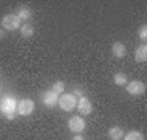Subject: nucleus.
Instances as JSON below:
<instances>
[{
    "instance_id": "nucleus-12",
    "label": "nucleus",
    "mask_w": 147,
    "mask_h": 140,
    "mask_svg": "<svg viewBox=\"0 0 147 140\" xmlns=\"http://www.w3.org/2000/svg\"><path fill=\"white\" fill-rule=\"evenodd\" d=\"M123 135H124V132H123V129L118 127V125H115V127H111V129L108 130V139L110 140H121Z\"/></svg>"
},
{
    "instance_id": "nucleus-9",
    "label": "nucleus",
    "mask_w": 147,
    "mask_h": 140,
    "mask_svg": "<svg viewBox=\"0 0 147 140\" xmlns=\"http://www.w3.org/2000/svg\"><path fill=\"white\" fill-rule=\"evenodd\" d=\"M57 99H59V96L56 93H53L51 90L42 94V103H44V106H47V108H54V106L57 104Z\"/></svg>"
},
{
    "instance_id": "nucleus-7",
    "label": "nucleus",
    "mask_w": 147,
    "mask_h": 140,
    "mask_svg": "<svg viewBox=\"0 0 147 140\" xmlns=\"http://www.w3.org/2000/svg\"><path fill=\"white\" fill-rule=\"evenodd\" d=\"M77 106H79V113L80 114H90L92 109H93L92 101H90L87 96H80V98L77 99Z\"/></svg>"
},
{
    "instance_id": "nucleus-11",
    "label": "nucleus",
    "mask_w": 147,
    "mask_h": 140,
    "mask_svg": "<svg viewBox=\"0 0 147 140\" xmlns=\"http://www.w3.org/2000/svg\"><path fill=\"white\" fill-rule=\"evenodd\" d=\"M111 52H113V56L116 59H123L126 56V46L123 44V42H115L113 46H111Z\"/></svg>"
},
{
    "instance_id": "nucleus-15",
    "label": "nucleus",
    "mask_w": 147,
    "mask_h": 140,
    "mask_svg": "<svg viewBox=\"0 0 147 140\" xmlns=\"http://www.w3.org/2000/svg\"><path fill=\"white\" fill-rule=\"evenodd\" d=\"M64 90H65V83H64L62 80H57V82L53 83V86H51V91L56 93L57 96H61V94L64 93Z\"/></svg>"
},
{
    "instance_id": "nucleus-8",
    "label": "nucleus",
    "mask_w": 147,
    "mask_h": 140,
    "mask_svg": "<svg viewBox=\"0 0 147 140\" xmlns=\"http://www.w3.org/2000/svg\"><path fill=\"white\" fill-rule=\"evenodd\" d=\"M15 15L18 16V20L20 21H30L31 20V16H33V11H31V8H30V7H18V8H16V11H15Z\"/></svg>"
},
{
    "instance_id": "nucleus-4",
    "label": "nucleus",
    "mask_w": 147,
    "mask_h": 140,
    "mask_svg": "<svg viewBox=\"0 0 147 140\" xmlns=\"http://www.w3.org/2000/svg\"><path fill=\"white\" fill-rule=\"evenodd\" d=\"M34 111V101H31L30 98L20 99L16 103V114L20 116H30Z\"/></svg>"
},
{
    "instance_id": "nucleus-2",
    "label": "nucleus",
    "mask_w": 147,
    "mask_h": 140,
    "mask_svg": "<svg viewBox=\"0 0 147 140\" xmlns=\"http://www.w3.org/2000/svg\"><path fill=\"white\" fill-rule=\"evenodd\" d=\"M59 108L65 111V113H70L72 109L77 108V98L74 96V93H62L57 99Z\"/></svg>"
},
{
    "instance_id": "nucleus-13",
    "label": "nucleus",
    "mask_w": 147,
    "mask_h": 140,
    "mask_svg": "<svg viewBox=\"0 0 147 140\" xmlns=\"http://www.w3.org/2000/svg\"><path fill=\"white\" fill-rule=\"evenodd\" d=\"M20 29H21V36L23 38H31L34 34V28H33L31 23H23Z\"/></svg>"
},
{
    "instance_id": "nucleus-5",
    "label": "nucleus",
    "mask_w": 147,
    "mask_h": 140,
    "mask_svg": "<svg viewBox=\"0 0 147 140\" xmlns=\"http://www.w3.org/2000/svg\"><path fill=\"white\" fill-rule=\"evenodd\" d=\"M126 91L132 96H141L146 93V83L141 80H132V82L126 83Z\"/></svg>"
},
{
    "instance_id": "nucleus-14",
    "label": "nucleus",
    "mask_w": 147,
    "mask_h": 140,
    "mask_svg": "<svg viewBox=\"0 0 147 140\" xmlns=\"http://www.w3.org/2000/svg\"><path fill=\"white\" fill-rule=\"evenodd\" d=\"M113 82H115V85H118V86H124L127 83V77L123 72H118V73L113 75Z\"/></svg>"
},
{
    "instance_id": "nucleus-10",
    "label": "nucleus",
    "mask_w": 147,
    "mask_h": 140,
    "mask_svg": "<svg viewBox=\"0 0 147 140\" xmlns=\"http://www.w3.org/2000/svg\"><path fill=\"white\" fill-rule=\"evenodd\" d=\"M134 57H136V62H139V64L147 62V46L146 44H141L137 47L136 52H134Z\"/></svg>"
},
{
    "instance_id": "nucleus-17",
    "label": "nucleus",
    "mask_w": 147,
    "mask_h": 140,
    "mask_svg": "<svg viewBox=\"0 0 147 140\" xmlns=\"http://www.w3.org/2000/svg\"><path fill=\"white\" fill-rule=\"evenodd\" d=\"M139 38H141L142 41H146L147 39V26L142 25L141 28H139Z\"/></svg>"
},
{
    "instance_id": "nucleus-18",
    "label": "nucleus",
    "mask_w": 147,
    "mask_h": 140,
    "mask_svg": "<svg viewBox=\"0 0 147 140\" xmlns=\"http://www.w3.org/2000/svg\"><path fill=\"white\" fill-rule=\"evenodd\" d=\"M72 140H85V139H84V137H82L80 134H75V135H74V139H72Z\"/></svg>"
},
{
    "instance_id": "nucleus-16",
    "label": "nucleus",
    "mask_w": 147,
    "mask_h": 140,
    "mask_svg": "<svg viewBox=\"0 0 147 140\" xmlns=\"http://www.w3.org/2000/svg\"><path fill=\"white\" fill-rule=\"evenodd\" d=\"M123 139L124 140H144V135H142V132H139V130H131V132H127L126 135H123Z\"/></svg>"
},
{
    "instance_id": "nucleus-1",
    "label": "nucleus",
    "mask_w": 147,
    "mask_h": 140,
    "mask_svg": "<svg viewBox=\"0 0 147 140\" xmlns=\"http://www.w3.org/2000/svg\"><path fill=\"white\" fill-rule=\"evenodd\" d=\"M0 111H2V114L5 116L7 119L11 121L16 116V99L11 98V96L3 98L2 103H0Z\"/></svg>"
},
{
    "instance_id": "nucleus-6",
    "label": "nucleus",
    "mask_w": 147,
    "mask_h": 140,
    "mask_svg": "<svg viewBox=\"0 0 147 140\" xmlns=\"http://www.w3.org/2000/svg\"><path fill=\"white\" fill-rule=\"evenodd\" d=\"M67 125L74 134H82V132L85 130V119L80 117V116H72V117L69 119Z\"/></svg>"
},
{
    "instance_id": "nucleus-3",
    "label": "nucleus",
    "mask_w": 147,
    "mask_h": 140,
    "mask_svg": "<svg viewBox=\"0 0 147 140\" xmlns=\"http://www.w3.org/2000/svg\"><path fill=\"white\" fill-rule=\"evenodd\" d=\"M18 28H21V21L18 20V16L15 13H7L2 18V29H5V31H15Z\"/></svg>"
},
{
    "instance_id": "nucleus-19",
    "label": "nucleus",
    "mask_w": 147,
    "mask_h": 140,
    "mask_svg": "<svg viewBox=\"0 0 147 140\" xmlns=\"http://www.w3.org/2000/svg\"><path fill=\"white\" fill-rule=\"evenodd\" d=\"M5 38V29H0V39H3Z\"/></svg>"
}]
</instances>
